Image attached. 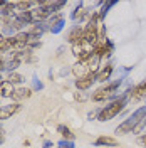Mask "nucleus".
<instances>
[{"instance_id": "9", "label": "nucleus", "mask_w": 146, "mask_h": 148, "mask_svg": "<svg viewBox=\"0 0 146 148\" xmlns=\"http://www.w3.org/2000/svg\"><path fill=\"white\" fill-rule=\"evenodd\" d=\"M30 94H32V89L30 88H18V89H15L14 91V94H12V99L15 103L22 101V99H27V98H30Z\"/></svg>"}, {"instance_id": "10", "label": "nucleus", "mask_w": 146, "mask_h": 148, "mask_svg": "<svg viewBox=\"0 0 146 148\" xmlns=\"http://www.w3.org/2000/svg\"><path fill=\"white\" fill-rule=\"evenodd\" d=\"M82 32H84V29L79 27V25H76V27L69 32V36H67V39H69V42L71 44H81V39H82Z\"/></svg>"}, {"instance_id": "20", "label": "nucleus", "mask_w": 146, "mask_h": 148, "mask_svg": "<svg viewBox=\"0 0 146 148\" xmlns=\"http://www.w3.org/2000/svg\"><path fill=\"white\" fill-rule=\"evenodd\" d=\"M9 81L12 84H18V83H22L24 81V77L20 76L18 73H14V71H10V74H9Z\"/></svg>"}, {"instance_id": "24", "label": "nucleus", "mask_w": 146, "mask_h": 148, "mask_svg": "<svg viewBox=\"0 0 146 148\" xmlns=\"http://www.w3.org/2000/svg\"><path fill=\"white\" fill-rule=\"evenodd\" d=\"M62 25H64V20H59V22L55 24V27L52 29V32H59V30L62 29Z\"/></svg>"}, {"instance_id": "8", "label": "nucleus", "mask_w": 146, "mask_h": 148, "mask_svg": "<svg viewBox=\"0 0 146 148\" xmlns=\"http://www.w3.org/2000/svg\"><path fill=\"white\" fill-rule=\"evenodd\" d=\"M96 74L98 73H92L89 76H86V77H81V79H76V88L79 89V91H84V89H89L92 86V83L96 81Z\"/></svg>"}, {"instance_id": "29", "label": "nucleus", "mask_w": 146, "mask_h": 148, "mask_svg": "<svg viewBox=\"0 0 146 148\" xmlns=\"http://www.w3.org/2000/svg\"><path fill=\"white\" fill-rule=\"evenodd\" d=\"M52 147V143H50V141H46V145H44V148H50Z\"/></svg>"}, {"instance_id": "13", "label": "nucleus", "mask_w": 146, "mask_h": 148, "mask_svg": "<svg viewBox=\"0 0 146 148\" xmlns=\"http://www.w3.org/2000/svg\"><path fill=\"white\" fill-rule=\"evenodd\" d=\"M30 15H32V22H39V20H44L49 17V12L44 7H39V9L30 10Z\"/></svg>"}, {"instance_id": "14", "label": "nucleus", "mask_w": 146, "mask_h": 148, "mask_svg": "<svg viewBox=\"0 0 146 148\" xmlns=\"http://www.w3.org/2000/svg\"><path fill=\"white\" fill-rule=\"evenodd\" d=\"M87 15H89V12L84 9V5H82V3H79V5L74 9V12H72V18L76 20V22H77V20H79V22L84 20V17H87Z\"/></svg>"}, {"instance_id": "18", "label": "nucleus", "mask_w": 146, "mask_h": 148, "mask_svg": "<svg viewBox=\"0 0 146 148\" xmlns=\"http://www.w3.org/2000/svg\"><path fill=\"white\" fill-rule=\"evenodd\" d=\"M14 9H15V2H12V3H5V5H3V9H2V14H3L5 17H12Z\"/></svg>"}, {"instance_id": "34", "label": "nucleus", "mask_w": 146, "mask_h": 148, "mask_svg": "<svg viewBox=\"0 0 146 148\" xmlns=\"http://www.w3.org/2000/svg\"><path fill=\"white\" fill-rule=\"evenodd\" d=\"M0 79H2V77H0Z\"/></svg>"}, {"instance_id": "26", "label": "nucleus", "mask_w": 146, "mask_h": 148, "mask_svg": "<svg viewBox=\"0 0 146 148\" xmlns=\"http://www.w3.org/2000/svg\"><path fill=\"white\" fill-rule=\"evenodd\" d=\"M96 116H99V111H91V113L87 114V120H94Z\"/></svg>"}, {"instance_id": "12", "label": "nucleus", "mask_w": 146, "mask_h": 148, "mask_svg": "<svg viewBox=\"0 0 146 148\" xmlns=\"http://www.w3.org/2000/svg\"><path fill=\"white\" fill-rule=\"evenodd\" d=\"M111 73H113V64H106L99 73L96 74V81H99V83L108 81V79H109V76H111Z\"/></svg>"}, {"instance_id": "1", "label": "nucleus", "mask_w": 146, "mask_h": 148, "mask_svg": "<svg viewBox=\"0 0 146 148\" xmlns=\"http://www.w3.org/2000/svg\"><path fill=\"white\" fill-rule=\"evenodd\" d=\"M143 120H146V106L136 110L128 118V120L123 121L118 128H116V133H118V135H126V133H131V131H134V130L141 125V121H143Z\"/></svg>"}, {"instance_id": "15", "label": "nucleus", "mask_w": 146, "mask_h": 148, "mask_svg": "<svg viewBox=\"0 0 146 148\" xmlns=\"http://www.w3.org/2000/svg\"><path fill=\"white\" fill-rule=\"evenodd\" d=\"M96 147H116V140L111 136H99L96 140Z\"/></svg>"}, {"instance_id": "2", "label": "nucleus", "mask_w": 146, "mask_h": 148, "mask_svg": "<svg viewBox=\"0 0 146 148\" xmlns=\"http://www.w3.org/2000/svg\"><path fill=\"white\" fill-rule=\"evenodd\" d=\"M126 103H128V94H126V96H121V98H116L111 104H108L106 108H102V110L99 111L98 120H99V121H109V120H113L114 116H118L119 113L124 110Z\"/></svg>"}, {"instance_id": "32", "label": "nucleus", "mask_w": 146, "mask_h": 148, "mask_svg": "<svg viewBox=\"0 0 146 148\" xmlns=\"http://www.w3.org/2000/svg\"><path fill=\"white\" fill-rule=\"evenodd\" d=\"M0 5H5V2H3V0H0Z\"/></svg>"}, {"instance_id": "7", "label": "nucleus", "mask_w": 146, "mask_h": 148, "mask_svg": "<svg viewBox=\"0 0 146 148\" xmlns=\"http://www.w3.org/2000/svg\"><path fill=\"white\" fill-rule=\"evenodd\" d=\"M18 111H20V103H12L7 106H2L0 108V120H9L10 116H14Z\"/></svg>"}, {"instance_id": "6", "label": "nucleus", "mask_w": 146, "mask_h": 148, "mask_svg": "<svg viewBox=\"0 0 146 148\" xmlns=\"http://www.w3.org/2000/svg\"><path fill=\"white\" fill-rule=\"evenodd\" d=\"M128 96H129V99H131V101H141V99L146 96V81L136 84L133 89H129Z\"/></svg>"}, {"instance_id": "5", "label": "nucleus", "mask_w": 146, "mask_h": 148, "mask_svg": "<svg viewBox=\"0 0 146 148\" xmlns=\"http://www.w3.org/2000/svg\"><path fill=\"white\" fill-rule=\"evenodd\" d=\"M72 74L77 79H81V77H86V76L92 74V71H91V67H89V64H87V61H84V62L77 61V62L72 66Z\"/></svg>"}, {"instance_id": "17", "label": "nucleus", "mask_w": 146, "mask_h": 148, "mask_svg": "<svg viewBox=\"0 0 146 148\" xmlns=\"http://www.w3.org/2000/svg\"><path fill=\"white\" fill-rule=\"evenodd\" d=\"M57 130H59V133H61L65 140H69V141H72V140H74V133L67 128V126H59Z\"/></svg>"}, {"instance_id": "30", "label": "nucleus", "mask_w": 146, "mask_h": 148, "mask_svg": "<svg viewBox=\"0 0 146 148\" xmlns=\"http://www.w3.org/2000/svg\"><path fill=\"white\" fill-rule=\"evenodd\" d=\"M2 141H3V130L0 131V143H2Z\"/></svg>"}, {"instance_id": "22", "label": "nucleus", "mask_w": 146, "mask_h": 148, "mask_svg": "<svg viewBox=\"0 0 146 148\" xmlns=\"http://www.w3.org/2000/svg\"><path fill=\"white\" fill-rule=\"evenodd\" d=\"M27 47L29 49H32V47H40V40L37 39V37H30L27 42Z\"/></svg>"}, {"instance_id": "21", "label": "nucleus", "mask_w": 146, "mask_h": 148, "mask_svg": "<svg viewBox=\"0 0 146 148\" xmlns=\"http://www.w3.org/2000/svg\"><path fill=\"white\" fill-rule=\"evenodd\" d=\"M114 3H116V2H108V3H104V5H102V10H101V14H99L101 20H102V18H104V15H106V14H108V10H109L111 7H113V5H114Z\"/></svg>"}, {"instance_id": "31", "label": "nucleus", "mask_w": 146, "mask_h": 148, "mask_svg": "<svg viewBox=\"0 0 146 148\" xmlns=\"http://www.w3.org/2000/svg\"><path fill=\"white\" fill-rule=\"evenodd\" d=\"M3 39H5V37L2 36V34H0V42H2V40H3Z\"/></svg>"}, {"instance_id": "23", "label": "nucleus", "mask_w": 146, "mask_h": 148, "mask_svg": "<svg viewBox=\"0 0 146 148\" xmlns=\"http://www.w3.org/2000/svg\"><path fill=\"white\" fill-rule=\"evenodd\" d=\"M59 148H74V143L69 141V140H62V141L59 143Z\"/></svg>"}, {"instance_id": "27", "label": "nucleus", "mask_w": 146, "mask_h": 148, "mask_svg": "<svg viewBox=\"0 0 146 148\" xmlns=\"http://www.w3.org/2000/svg\"><path fill=\"white\" fill-rule=\"evenodd\" d=\"M138 141H139V145H143V147H146V135H143V136H139V138H138Z\"/></svg>"}, {"instance_id": "25", "label": "nucleus", "mask_w": 146, "mask_h": 148, "mask_svg": "<svg viewBox=\"0 0 146 148\" xmlns=\"http://www.w3.org/2000/svg\"><path fill=\"white\" fill-rule=\"evenodd\" d=\"M74 98H76L77 101H84V99H86V96H84L82 92H76V94H74Z\"/></svg>"}, {"instance_id": "28", "label": "nucleus", "mask_w": 146, "mask_h": 148, "mask_svg": "<svg viewBox=\"0 0 146 148\" xmlns=\"http://www.w3.org/2000/svg\"><path fill=\"white\" fill-rule=\"evenodd\" d=\"M5 64H7V62H5V61L0 57V71H2V69H5Z\"/></svg>"}, {"instance_id": "4", "label": "nucleus", "mask_w": 146, "mask_h": 148, "mask_svg": "<svg viewBox=\"0 0 146 148\" xmlns=\"http://www.w3.org/2000/svg\"><path fill=\"white\" fill-rule=\"evenodd\" d=\"M113 49H114V46H113V42H111L109 39H99V42L94 46V49H92V54L98 56L99 59H102V57H106V56H111V52H113Z\"/></svg>"}, {"instance_id": "16", "label": "nucleus", "mask_w": 146, "mask_h": 148, "mask_svg": "<svg viewBox=\"0 0 146 148\" xmlns=\"http://www.w3.org/2000/svg\"><path fill=\"white\" fill-rule=\"evenodd\" d=\"M42 32H44V27H42V25H32V27L27 30L29 36L30 37H37V39L42 36Z\"/></svg>"}, {"instance_id": "3", "label": "nucleus", "mask_w": 146, "mask_h": 148, "mask_svg": "<svg viewBox=\"0 0 146 148\" xmlns=\"http://www.w3.org/2000/svg\"><path fill=\"white\" fill-rule=\"evenodd\" d=\"M119 84H121V79H119V81H114V83L106 84V86H102V88H99V89H96V92L92 94V101L99 103V101L108 99L111 94H113V92L119 88Z\"/></svg>"}, {"instance_id": "33", "label": "nucleus", "mask_w": 146, "mask_h": 148, "mask_svg": "<svg viewBox=\"0 0 146 148\" xmlns=\"http://www.w3.org/2000/svg\"><path fill=\"white\" fill-rule=\"evenodd\" d=\"M0 131H2V126H0Z\"/></svg>"}, {"instance_id": "11", "label": "nucleus", "mask_w": 146, "mask_h": 148, "mask_svg": "<svg viewBox=\"0 0 146 148\" xmlns=\"http://www.w3.org/2000/svg\"><path fill=\"white\" fill-rule=\"evenodd\" d=\"M14 84L10 83V81H0V96H3V98H12V94H14Z\"/></svg>"}, {"instance_id": "19", "label": "nucleus", "mask_w": 146, "mask_h": 148, "mask_svg": "<svg viewBox=\"0 0 146 148\" xmlns=\"http://www.w3.org/2000/svg\"><path fill=\"white\" fill-rule=\"evenodd\" d=\"M15 39H17V44H24V46H27L30 36H29L27 32H18L17 36H15Z\"/></svg>"}]
</instances>
